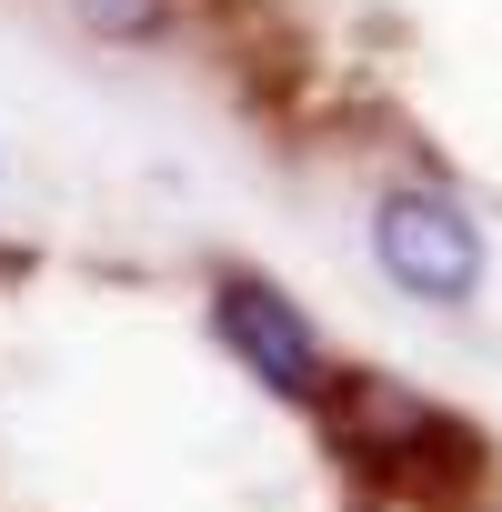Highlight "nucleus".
I'll use <instances>...</instances> for the list:
<instances>
[{"label":"nucleus","instance_id":"f257e3e1","mask_svg":"<svg viewBox=\"0 0 502 512\" xmlns=\"http://www.w3.org/2000/svg\"><path fill=\"white\" fill-rule=\"evenodd\" d=\"M372 272H382L402 302H422V312H472L482 282H492V241H482V221L462 211V191L402 181V191L372 201Z\"/></svg>","mask_w":502,"mask_h":512},{"label":"nucleus","instance_id":"f03ea898","mask_svg":"<svg viewBox=\"0 0 502 512\" xmlns=\"http://www.w3.org/2000/svg\"><path fill=\"white\" fill-rule=\"evenodd\" d=\"M211 342L262 382V392H282V402H332V362H322V332L302 322V302L292 292H272V282H221L211 292Z\"/></svg>","mask_w":502,"mask_h":512},{"label":"nucleus","instance_id":"7ed1b4c3","mask_svg":"<svg viewBox=\"0 0 502 512\" xmlns=\"http://www.w3.org/2000/svg\"><path fill=\"white\" fill-rule=\"evenodd\" d=\"M71 21H81L91 41H161L171 0H71Z\"/></svg>","mask_w":502,"mask_h":512}]
</instances>
